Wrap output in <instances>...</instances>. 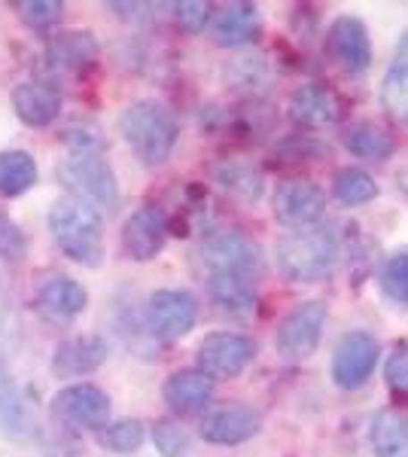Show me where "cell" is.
I'll list each match as a JSON object with an SVG mask.
<instances>
[{
    "instance_id": "obj_2",
    "label": "cell",
    "mask_w": 408,
    "mask_h": 457,
    "mask_svg": "<svg viewBox=\"0 0 408 457\" xmlns=\"http://www.w3.org/2000/svg\"><path fill=\"white\" fill-rule=\"evenodd\" d=\"M49 232L68 260L95 269L104 260V223L98 211L79 198H62L49 208Z\"/></svg>"
},
{
    "instance_id": "obj_35",
    "label": "cell",
    "mask_w": 408,
    "mask_h": 457,
    "mask_svg": "<svg viewBox=\"0 0 408 457\" xmlns=\"http://www.w3.org/2000/svg\"><path fill=\"white\" fill-rule=\"evenodd\" d=\"M384 378L393 390L399 394H408V342H396L384 363Z\"/></svg>"
},
{
    "instance_id": "obj_28",
    "label": "cell",
    "mask_w": 408,
    "mask_h": 457,
    "mask_svg": "<svg viewBox=\"0 0 408 457\" xmlns=\"http://www.w3.org/2000/svg\"><path fill=\"white\" fill-rule=\"evenodd\" d=\"M213 174H217L220 187L226 189L229 195L241 198V202H256L265 189L262 174H259L254 165H247V162H222Z\"/></svg>"
},
{
    "instance_id": "obj_17",
    "label": "cell",
    "mask_w": 408,
    "mask_h": 457,
    "mask_svg": "<svg viewBox=\"0 0 408 457\" xmlns=\"http://www.w3.org/2000/svg\"><path fill=\"white\" fill-rule=\"evenodd\" d=\"M107 353L110 348L101 336L64 338L55 348V353H52V372H55V378H83V375L101 370Z\"/></svg>"
},
{
    "instance_id": "obj_4",
    "label": "cell",
    "mask_w": 408,
    "mask_h": 457,
    "mask_svg": "<svg viewBox=\"0 0 408 457\" xmlns=\"http://www.w3.org/2000/svg\"><path fill=\"white\" fill-rule=\"evenodd\" d=\"M58 180L79 195V202L98 211H116L120 204V183L110 168V162L101 156V150H71V156L58 165Z\"/></svg>"
},
{
    "instance_id": "obj_20",
    "label": "cell",
    "mask_w": 408,
    "mask_h": 457,
    "mask_svg": "<svg viewBox=\"0 0 408 457\" xmlns=\"http://www.w3.org/2000/svg\"><path fill=\"white\" fill-rule=\"evenodd\" d=\"M162 396L177 415H196L213 400V378L198 370H180L165 381Z\"/></svg>"
},
{
    "instance_id": "obj_26",
    "label": "cell",
    "mask_w": 408,
    "mask_h": 457,
    "mask_svg": "<svg viewBox=\"0 0 408 457\" xmlns=\"http://www.w3.org/2000/svg\"><path fill=\"white\" fill-rule=\"evenodd\" d=\"M345 146L357 159H369V162H387L393 153H396V141H393V135L375 122L351 125L347 135H345Z\"/></svg>"
},
{
    "instance_id": "obj_1",
    "label": "cell",
    "mask_w": 408,
    "mask_h": 457,
    "mask_svg": "<svg viewBox=\"0 0 408 457\" xmlns=\"http://www.w3.org/2000/svg\"><path fill=\"white\" fill-rule=\"evenodd\" d=\"M338 260V238L329 226H308L278 238L274 265L289 284H321Z\"/></svg>"
},
{
    "instance_id": "obj_22",
    "label": "cell",
    "mask_w": 408,
    "mask_h": 457,
    "mask_svg": "<svg viewBox=\"0 0 408 457\" xmlns=\"http://www.w3.org/2000/svg\"><path fill=\"white\" fill-rule=\"evenodd\" d=\"M381 104L396 122L408 125V28L399 34L396 49L381 83Z\"/></svg>"
},
{
    "instance_id": "obj_5",
    "label": "cell",
    "mask_w": 408,
    "mask_h": 457,
    "mask_svg": "<svg viewBox=\"0 0 408 457\" xmlns=\"http://www.w3.org/2000/svg\"><path fill=\"white\" fill-rule=\"evenodd\" d=\"M202 260L211 275H241L256 281L262 271V250L238 228H220L207 235L202 241Z\"/></svg>"
},
{
    "instance_id": "obj_33",
    "label": "cell",
    "mask_w": 408,
    "mask_h": 457,
    "mask_svg": "<svg viewBox=\"0 0 408 457\" xmlns=\"http://www.w3.org/2000/svg\"><path fill=\"white\" fill-rule=\"evenodd\" d=\"M153 442L162 452V457H189V433L174 421H155L153 424Z\"/></svg>"
},
{
    "instance_id": "obj_30",
    "label": "cell",
    "mask_w": 408,
    "mask_h": 457,
    "mask_svg": "<svg viewBox=\"0 0 408 457\" xmlns=\"http://www.w3.org/2000/svg\"><path fill=\"white\" fill-rule=\"evenodd\" d=\"M381 290L396 305L408 308V247L393 250L381 269Z\"/></svg>"
},
{
    "instance_id": "obj_34",
    "label": "cell",
    "mask_w": 408,
    "mask_h": 457,
    "mask_svg": "<svg viewBox=\"0 0 408 457\" xmlns=\"http://www.w3.org/2000/svg\"><path fill=\"white\" fill-rule=\"evenodd\" d=\"M25 250H28V235L21 232V226L10 213H0V256L16 262L25 256Z\"/></svg>"
},
{
    "instance_id": "obj_27",
    "label": "cell",
    "mask_w": 408,
    "mask_h": 457,
    "mask_svg": "<svg viewBox=\"0 0 408 457\" xmlns=\"http://www.w3.org/2000/svg\"><path fill=\"white\" fill-rule=\"evenodd\" d=\"M37 162L25 150H6L0 153V195L16 198L25 195L37 183Z\"/></svg>"
},
{
    "instance_id": "obj_19",
    "label": "cell",
    "mask_w": 408,
    "mask_h": 457,
    "mask_svg": "<svg viewBox=\"0 0 408 457\" xmlns=\"http://www.w3.org/2000/svg\"><path fill=\"white\" fill-rule=\"evenodd\" d=\"M34 302L52 320H73L77 314H83L88 296L79 281H73L68 275H52L37 284Z\"/></svg>"
},
{
    "instance_id": "obj_3",
    "label": "cell",
    "mask_w": 408,
    "mask_h": 457,
    "mask_svg": "<svg viewBox=\"0 0 408 457\" xmlns=\"http://www.w3.org/2000/svg\"><path fill=\"white\" fill-rule=\"evenodd\" d=\"M120 131L125 144L135 150V156L144 165H162L171 159L177 146V120L165 104L153 98H140L129 104L120 116Z\"/></svg>"
},
{
    "instance_id": "obj_25",
    "label": "cell",
    "mask_w": 408,
    "mask_h": 457,
    "mask_svg": "<svg viewBox=\"0 0 408 457\" xmlns=\"http://www.w3.org/2000/svg\"><path fill=\"white\" fill-rule=\"evenodd\" d=\"M211 299L229 314H250L256 308V281L241 275H211L207 278Z\"/></svg>"
},
{
    "instance_id": "obj_13",
    "label": "cell",
    "mask_w": 408,
    "mask_h": 457,
    "mask_svg": "<svg viewBox=\"0 0 408 457\" xmlns=\"http://www.w3.org/2000/svg\"><path fill=\"white\" fill-rule=\"evenodd\" d=\"M329 55L347 73H366L372 68V40H369L366 25L357 16H338L326 34Z\"/></svg>"
},
{
    "instance_id": "obj_24",
    "label": "cell",
    "mask_w": 408,
    "mask_h": 457,
    "mask_svg": "<svg viewBox=\"0 0 408 457\" xmlns=\"http://www.w3.org/2000/svg\"><path fill=\"white\" fill-rule=\"evenodd\" d=\"M375 457H408V415L399 409H384L375 415L369 430Z\"/></svg>"
},
{
    "instance_id": "obj_14",
    "label": "cell",
    "mask_w": 408,
    "mask_h": 457,
    "mask_svg": "<svg viewBox=\"0 0 408 457\" xmlns=\"http://www.w3.org/2000/svg\"><path fill=\"white\" fill-rule=\"evenodd\" d=\"M262 430V415L254 405H222L202 421V439L211 445H241Z\"/></svg>"
},
{
    "instance_id": "obj_31",
    "label": "cell",
    "mask_w": 408,
    "mask_h": 457,
    "mask_svg": "<svg viewBox=\"0 0 408 457\" xmlns=\"http://www.w3.org/2000/svg\"><path fill=\"white\" fill-rule=\"evenodd\" d=\"M144 436H146V430L137 418H122V421L104 427L101 442H104V448L113 454H135L137 448L144 445Z\"/></svg>"
},
{
    "instance_id": "obj_8",
    "label": "cell",
    "mask_w": 408,
    "mask_h": 457,
    "mask_svg": "<svg viewBox=\"0 0 408 457\" xmlns=\"http://www.w3.org/2000/svg\"><path fill=\"white\" fill-rule=\"evenodd\" d=\"M256 360V342L241 333H211L198 345V372L207 378H235Z\"/></svg>"
},
{
    "instance_id": "obj_18",
    "label": "cell",
    "mask_w": 408,
    "mask_h": 457,
    "mask_svg": "<svg viewBox=\"0 0 408 457\" xmlns=\"http://www.w3.org/2000/svg\"><path fill=\"white\" fill-rule=\"evenodd\" d=\"M289 116L305 129H326L336 125L341 116V101L329 86L308 83L289 95Z\"/></svg>"
},
{
    "instance_id": "obj_7",
    "label": "cell",
    "mask_w": 408,
    "mask_h": 457,
    "mask_svg": "<svg viewBox=\"0 0 408 457\" xmlns=\"http://www.w3.org/2000/svg\"><path fill=\"white\" fill-rule=\"evenodd\" d=\"M381 348H378V338L366 329H354V333L341 336L332 353V381L341 390H357L372 378Z\"/></svg>"
},
{
    "instance_id": "obj_11",
    "label": "cell",
    "mask_w": 408,
    "mask_h": 457,
    "mask_svg": "<svg viewBox=\"0 0 408 457\" xmlns=\"http://www.w3.org/2000/svg\"><path fill=\"white\" fill-rule=\"evenodd\" d=\"M52 411L77 430H101L110 421V396L98 385H71L52 400Z\"/></svg>"
},
{
    "instance_id": "obj_16",
    "label": "cell",
    "mask_w": 408,
    "mask_h": 457,
    "mask_svg": "<svg viewBox=\"0 0 408 457\" xmlns=\"http://www.w3.org/2000/svg\"><path fill=\"white\" fill-rule=\"evenodd\" d=\"M62 88L49 79H25L12 88V110L25 125L43 129V125L55 122L62 113Z\"/></svg>"
},
{
    "instance_id": "obj_9",
    "label": "cell",
    "mask_w": 408,
    "mask_h": 457,
    "mask_svg": "<svg viewBox=\"0 0 408 457\" xmlns=\"http://www.w3.org/2000/svg\"><path fill=\"white\" fill-rule=\"evenodd\" d=\"M198 302L187 290H155L146 302V327L162 342H177L196 327Z\"/></svg>"
},
{
    "instance_id": "obj_10",
    "label": "cell",
    "mask_w": 408,
    "mask_h": 457,
    "mask_svg": "<svg viewBox=\"0 0 408 457\" xmlns=\"http://www.w3.org/2000/svg\"><path fill=\"white\" fill-rule=\"evenodd\" d=\"M271 211L289 228H308L317 226L326 211V195L317 183L293 177V180L278 183L271 195Z\"/></svg>"
},
{
    "instance_id": "obj_23",
    "label": "cell",
    "mask_w": 408,
    "mask_h": 457,
    "mask_svg": "<svg viewBox=\"0 0 408 457\" xmlns=\"http://www.w3.org/2000/svg\"><path fill=\"white\" fill-rule=\"evenodd\" d=\"M259 31H262V19H259V6H254V4L222 6L217 21H213V40L229 49L254 43Z\"/></svg>"
},
{
    "instance_id": "obj_32",
    "label": "cell",
    "mask_w": 408,
    "mask_h": 457,
    "mask_svg": "<svg viewBox=\"0 0 408 457\" xmlns=\"http://www.w3.org/2000/svg\"><path fill=\"white\" fill-rule=\"evenodd\" d=\"M16 10L21 21L37 28V31H49V28H55L64 19L62 0H25V4H16Z\"/></svg>"
},
{
    "instance_id": "obj_29",
    "label": "cell",
    "mask_w": 408,
    "mask_h": 457,
    "mask_svg": "<svg viewBox=\"0 0 408 457\" xmlns=\"http://www.w3.org/2000/svg\"><path fill=\"white\" fill-rule=\"evenodd\" d=\"M332 193L341 204L347 208H357V204H369L378 195V183L372 180V174L362 171V168H341L332 180Z\"/></svg>"
},
{
    "instance_id": "obj_12",
    "label": "cell",
    "mask_w": 408,
    "mask_h": 457,
    "mask_svg": "<svg viewBox=\"0 0 408 457\" xmlns=\"http://www.w3.org/2000/svg\"><path fill=\"white\" fill-rule=\"evenodd\" d=\"M168 241V217L155 204H144L125 220L122 247L135 262H150L162 253Z\"/></svg>"
},
{
    "instance_id": "obj_21",
    "label": "cell",
    "mask_w": 408,
    "mask_h": 457,
    "mask_svg": "<svg viewBox=\"0 0 408 457\" xmlns=\"http://www.w3.org/2000/svg\"><path fill=\"white\" fill-rule=\"evenodd\" d=\"M98 58V43L88 31H64L55 34L46 46V68L49 71H64V73H79L88 64H95Z\"/></svg>"
},
{
    "instance_id": "obj_6",
    "label": "cell",
    "mask_w": 408,
    "mask_h": 457,
    "mask_svg": "<svg viewBox=\"0 0 408 457\" xmlns=\"http://www.w3.org/2000/svg\"><path fill=\"white\" fill-rule=\"evenodd\" d=\"M326 302L323 299H308L299 302L284 320L278 323L274 333V348L284 360H308L317 351L326 327Z\"/></svg>"
},
{
    "instance_id": "obj_36",
    "label": "cell",
    "mask_w": 408,
    "mask_h": 457,
    "mask_svg": "<svg viewBox=\"0 0 408 457\" xmlns=\"http://www.w3.org/2000/svg\"><path fill=\"white\" fill-rule=\"evenodd\" d=\"M174 10H177V21H180V28L187 34L204 31L207 19H211V4H202V0H183Z\"/></svg>"
},
{
    "instance_id": "obj_15",
    "label": "cell",
    "mask_w": 408,
    "mask_h": 457,
    "mask_svg": "<svg viewBox=\"0 0 408 457\" xmlns=\"http://www.w3.org/2000/svg\"><path fill=\"white\" fill-rule=\"evenodd\" d=\"M0 433L12 442H25L37 436V418L31 403L25 400L19 381L12 378L10 366L0 351Z\"/></svg>"
}]
</instances>
